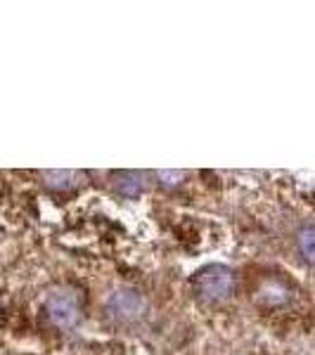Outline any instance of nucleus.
I'll return each mask as SVG.
<instances>
[{
    "label": "nucleus",
    "mask_w": 315,
    "mask_h": 355,
    "mask_svg": "<svg viewBox=\"0 0 315 355\" xmlns=\"http://www.w3.org/2000/svg\"><path fill=\"white\" fill-rule=\"evenodd\" d=\"M194 289L206 301H225L235 289V275L228 266L211 263L194 275Z\"/></svg>",
    "instance_id": "1"
},
{
    "label": "nucleus",
    "mask_w": 315,
    "mask_h": 355,
    "mask_svg": "<svg viewBox=\"0 0 315 355\" xmlns=\"http://www.w3.org/2000/svg\"><path fill=\"white\" fill-rule=\"evenodd\" d=\"M45 315L60 329H69L81 318V303L74 291H57L45 303Z\"/></svg>",
    "instance_id": "2"
},
{
    "label": "nucleus",
    "mask_w": 315,
    "mask_h": 355,
    "mask_svg": "<svg viewBox=\"0 0 315 355\" xmlns=\"http://www.w3.org/2000/svg\"><path fill=\"white\" fill-rule=\"evenodd\" d=\"M145 311H147V303L142 299L140 291L135 289H119L107 301V313L114 320H119V322H133V320L142 318Z\"/></svg>",
    "instance_id": "3"
},
{
    "label": "nucleus",
    "mask_w": 315,
    "mask_h": 355,
    "mask_svg": "<svg viewBox=\"0 0 315 355\" xmlns=\"http://www.w3.org/2000/svg\"><path fill=\"white\" fill-rule=\"evenodd\" d=\"M114 185H117V190L126 194V197H137V194L142 192V182L137 180V175L130 173V171H117V173H114Z\"/></svg>",
    "instance_id": "4"
},
{
    "label": "nucleus",
    "mask_w": 315,
    "mask_h": 355,
    "mask_svg": "<svg viewBox=\"0 0 315 355\" xmlns=\"http://www.w3.org/2000/svg\"><path fill=\"white\" fill-rule=\"evenodd\" d=\"M74 178H76L74 171H48V173H45V182H48L53 190H69V187L74 185Z\"/></svg>",
    "instance_id": "5"
},
{
    "label": "nucleus",
    "mask_w": 315,
    "mask_h": 355,
    "mask_svg": "<svg viewBox=\"0 0 315 355\" xmlns=\"http://www.w3.org/2000/svg\"><path fill=\"white\" fill-rule=\"evenodd\" d=\"M299 246H301V254L311 263H315V225L303 227L299 234Z\"/></svg>",
    "instance_id": "6"
}]
</instances>
